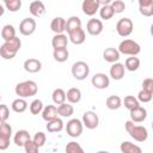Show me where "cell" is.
<instances>
[{"mask_svg":"<svg viewBox=\"0 0 153 153\" xmlns=\"http://www.w3.org/2000/svg\"><path fill=\"white\" fill-rule=\"evenodd\" d=\"M20 47H22V41L16 36L10 41L4 42V44L0 47V56L5 60H11L17 55Z\"/></svg>","mask_w":153,"mask_h":153,"instance_id":"obj_1","label":"cell"},{"mask_svg":"<svg viewBox=\"0 0 153 153\" xmlns=\"http://www.w3.org/2000/svg\"><path fill=\"white\" fill-rule=\"evenodd\" d=\"M38 91V86L33 80H25L22 81L19 84H17L14 92L17 96H19V98H27V97H32L36 96Z\"/></svg>","mask_w":153,"mask_h":153,"instance_id":"obj_2","label":"cell"},{"mask_svg":"<svg viewBox=\"0 0 153 153\" xmlns=\"http://www.w3.org/2000/svg\"><path fill=\"white\" fill-rule=\"evenodd\" d=\"M124 127H126L127 133H128L135 141H137V142H143V141L147 140V137H148V130H147L146 127H143V126H136V124H135L134 122H131V121H127L126 124H124Z\"/></svg>","mask_w":153,"mask_h":153,"instance_id":"obj_3","label":"cell"},{"mask_svg":"<svg viewBox=\"0 0 153 153\" xmlns=\"http://www.w3.org/2000/svg\"><path fill=\"white\" fill-rule=\"evenodd\" d=\"M117 50H118L120 54H123V55L136 56L141 51V47L137 42H135L133 39H123L120 43Z\"/></svg>","mask_w":153,"mask_h":153,"instance_id":"obj_4","label":"cell"},{"mask_svg":"<svg viewBox=\"0 0 153 153\" xmlns=\"http://www.w3.org/2000/svg\"><path fill=\"white\" fill-rule=\"evenodd\" d=\"M90 74V67L84 61H76L72 66V75L76 80H84Z\"/></svg>","mask_w":153,"mask_h":153,"instance_id":"obj_5","label":"cell"},{"mask_svg":"<svg viewBox=\"0 0 153 153\" xmlns=\"http://www.w3.org/2000/svg\"><path fill=\"white\" fill-rule=\"evenodd\" d=\"M134 24L130 18H121L116 24V31L121 37H127L133 32Z\"/></svg>","mask_w":153,"mask_h":153,"instance_id":"obj_6","label":"cell"},{"mask_svg":"<svg viewBox=\"0 0 153 153\" xmlns=\"http://www.w3.org/2000/svg\"><path fill=\"white\" fill-rule=\"evenodd\" d=\"M84 126L82 122L78 118H72L66 124V131L71 137H79L82 133Z\"/></svg>","mask_w":153,"mask_h":153,"instance_id":"obj_7","label":"cell"},{"mask_svg":"<svg viewBox=\"0 0 153 153\" xmlns=\"http://www.w3.org/2000/svg\"><path fill=\"white\" fill-rule=\"evenodd\" d=\"M36 30V20L33 18H24L19 24V32L23 36H30Z\"/></svg>","mask_w":153,"mask_h":153,"instance_id":"obj_8","label":"cell"},{"mask_svg":"<svg viewBox=\"0 0 153 153\" xmlns=\"http://www.w3.org/2000/svg\"><path fill=\"white\" fill-rule=\"evenodd\" d=\"M82 126H85L87 129H96L99 124L98 115L94 111H86L82 115Z\"/></svg>","mask_w":153,"mask_h":153,"instance_id":"obj_9","label":"cell"},{"mask_svg":"<svg viewBox=\"0 0 153 153\" xmlns=\"http://www.w3.org/2000/svg\"><path fill=\"white\" fill-rule=\"evenodd\" d=\"M100 2L99 0H84L81 4V10L86 16H94L97 11H99Z\"/></svg>","mask_w":153,"mask_h":153,"instance_id":"obj_10","label":"cell"},{"mask_svg":"<svg viewBox=\"0 0 153 153\" xmlns=\"http://www.w3.org/2000/svg\"><path fill=\"white\" fill-rule=\"evenodd\" d=\"M92 85L98 90H104L110 85V79L105 73H96L91 79Z\"/></svg>","mask_w":153,"mask_h":153,"instance_id":"obj_11","label":"cell"},{"mask_svg":"<svg viewBox=\"0 0 153 153\" xmlns=\"http://www.w3.org/2000/svg\"><path fill=\"white\" fill-rule=\"evenodd\" d=\"M86 30L91 36H98L103 31V23L100 19L91 18L86 24Z\"/></svg>","mask_w":153,"mask_h":153,"instance_id":"obj_12","label":"cell"},{"mask_svg":"<svg viewBox=\"0 0 153 153\" xmlns=\"http://www.w3.org/2000/svg\"><path fill=\"white\" fill-rule=\"evenodd\" d=\"M129 114H130V121L134 122V123L143 122L147 117V110L142 106H137V108L130 110Z\"/></svg>","mask_w":153,"mask_h":153,"instance_id":"obj_13","label":"cell"},{"mask_svg":"<svg viewBox=\"0 0 153 153\" xmlns=\"http://www.w3.org/2000/svg\"><path fill=\"white\" fill-rule=\"evenodd\" d=\"M50 29L55 35L63 33L66 31V19L62 17H55L50 23Z\"/></svg>","mask_w":153,"mask_h":153,"instance_id":"obj_14","label":"cell"},{"mask_svg":"<svg viewBox=\"0 0 153 153\" xmlns=\"http://www.w3.org/2000/svg\"><path fill=\"white\" fill-rule=\"evenodd\" d=\"M85 39H86V35H85V31L81 27H79V29L68 33V41H71L73 44H76V45L82 44L85 42Z\"/></svg>","mask_w":153,"mask_h":153,"instance_id":"obj_15","label":"cell"},{"mask_svg":"<svg viewBox=\"0 0 153 153\" xmlns=\"http://www.w3.org/2000/svg\"><path fill=\"white\" fill-rule=\"evenodd\" d=\"M124 72H126V69H124L123 63L116 62V63H112V66L110 67L109 74L114 80H121L124 76Z\"/></svg>","mask_w":153,"mask_h":153,"instance_id":"obj_16","label":"cell"},{"mask_svg":"<svg viewBox=\"0 0 153 153\" xmlns=\"http://www.w3.org/2000/svg\"><path fill=\"white\" fill-rule=\"evenodd\" d=\"M29 11H30V13L33 16V17H42L44 13H45V6H44V4L42 2V1H39V0H35V1H32L31 4H30V6H29Z\"/></svg>","mask_w":153,"mask_h":153,"instance_id":"obj_17","label":"cell"},{"mask_svg":"<svg viewBox=\"0 0 153 153\" xmlns=\"http://www.w3.org/2000/svg\"><path fill=\"white\" fill-rule=\"evenodd\" d=\"M139 11L145 17L153 16V0H139Z\"/></svg>","mask_w":153,"mask_h":153,"instance_id":"obj_18","label":"cell"},{"mask_svg":"<svg viewBox=\"0 0 153 153\" xmlns=\"http://www.w3.org/2000/svg\"><path fill=\"white\" fill-rule=\"evenodd\" d=\"M29 140H31V136H30L29 131L25 130V129L18 130V131L14 134V137H13L14 143H16L17 146H19V147H24V145H25Z\"/></svg>","mask_w":153,"mask_h":153,"instance_id":"obj_19","label":"cell"},{"mask_svg":"<svg viewBox=\"0 0 153 153\" xmlns=\"http://www.w3.org/2000/svg\"><path fill=\"white\" fill-rule=\"evenodd\" d=\"M42 68V63L37 59H27L24 61V69L29 73H37Z\"/></svg>","mask_w":153,"mask_h":153,"instance_id":"obj_20","label":"cell"},{"mask_svg":"<svg viewBox=\"0 0 153 153\" xmlns=\"http://www.w3.org/2000/svg\"><path fill=\"white\" fill-rule=\"evenodd\" d=\"M41 114H42V118L45 122H50V121L57 118V109L55 105H47L45 108H43Z\"/></svg>","mask_w":153,"mask_h":153,"instance_id":"obj_21","label":"cell"},{"mask_svg":"<svg viewBox=\"0 0 153 153\" xmlns=\"http://www.w3.org/2000/svg\"><path fill=\"white\" fill-rule=\"evenodd\" d=\"M120 53L116 48H106L104 51H103V57L106 62H110V63H116L120 59Z\"/></svg>","mask_w":153,"mask_h":153,"instance_id":"obj_22","label":"cell"},{"mask_svg":"<svg viewBox=\"0 0 153 153\" xmlns=\"http://www.w3.org/2000/svg\"><path fill=\"white\" fill-rule=\"evenodd\" d=\"M68 44V37L65 33L55 35L51 39V45L54 49H60V48H67Z\"/></svg>","mask_w":153,"mask_h":153,"instance_id":"obj_23","label":"cell"},{"mask_svg":"<svg viewBox=\"0 0 153 153\" xmlns=\"http://www.w3.org/2000/svg\"><path fill=\"white\" fill-rule=\"evenodd\" d=\"M66 99L69 104H76L81 99V91L78 87H71L66 93Z\"/></svg>","mask_w":153,"mask_h":153,"instance_id":"obj_24","label":"cell"},{"mask_svg":"<svg viewBox=\"0 0 153 153\" xmlns=\"http://www.w3.org/2000/svg\"><path fill=\"white\" fill-rule=\"evenodd\" d=\"M120 149L122 153H142L141 147H139L137 145H135L130 141H123L120 145Z\"/></svg>","mask_w":153,"mask_h":153,"instance_id":"obj_25","label":"cell"},{"mask_svg":"<svg viewBox=\"0 0 153 153\" xmlns=\"http://www.w3.org/2000/svg\"><path fill=\"white\" fill-rule=\"evenodd\" d=\"M79 27H81V20H80L79 17L72 16L66 20V31H67V33L79 29Z\"/></svg>","mask_w":153,"mask_h":153,"instance_id":"obj_26","label":"cell"},{"mask_svg":"<svg viewBox=\"0 0 153 153\" xmlns=\"http://www.w3.org/2000/svg\"><path fill=\"white\" fill-rule=\"evenodd\" d=\"M123 66H124V69H127V71H129V72H135V71H137L139 67H140V59L136 57V56L127 57Z\"/></svg>","mask_w":153,"mask_h":153,"instance_id":"obj_27","label":"cell"},{"mask_svg":"<svg viewBox=\"0 0 153 153\" xmlns=\"http://www.w3.org/2000/svg\"><path fill=\"white\" fill-rule=\"evenodd\" d=\"M56 109H57V115H60L61 117H71L74 112V108L69 103H63L61 105H57Z\"/></svg>","mask_w":153,"mask_h":153,"instance_id":"obj_28","label":"cell"},{"mask_svg":"<svg viewBox=\"0 0 153 153\" xmlns=\"http://www.w3.org/2000/svg\"><path fill=\"white\" fill-rule=\"evenodd\" d=\"M105 105L110 110H117L122 105V99H121V97L115 96V94L114 96H109L106 98V100H105Z\"/></svg>","mask_w":153,"mask_h":153,"instance_id":"obj_29","label":"cell"},{"mask_svg":"<svg viewBox=\"0 0 153 153\" xmlns=\"http://www.w3.org/2000/svg\"><path fill=\"white\" fill-rule=\"evenodd\" d=\"M62 129H63V121L59 117L50 122H47V130L49 133H59Z\"/></svg>","mask_w":153,"mask_h":153,"instance_id":"obj_30","label":"cell"},{"mask_svg":"<svg viewBox=\"0 0 153 153\" xmlns=\"http://www.w3.org/2000/svg\"><path fill=\"white\" fill-rule=\"evenodd\" d=\"M1 37H2V39H4L5 42H7V41L14 38V37H16V29H14V26L11 25V24H6V25L1 29Z\"/></svg>","mask_w":153,"mask_h":153,"instance_id":"obj_31","label":"cell"},{"mask_svg":"<svg viewBox=\"0 0 153 153\" xmlns=\"http://www.w3.org/2000/svg\"><path fill=\"white\" fill-rule=\"evenodd\" d=\"M11 108H12V110H13L14 112L22 114V112H24V111L27 109V103H26V100L23 99V98H17V99H14V100L12 102Z\"/></svg>","mask_w":153,"mask_h":153,"instance_id":"obj_32","label":"cell"},{"mask_svg":"<svg viewBox=\"0 0 153 153\" xmlns=\"http://www.w3.org/2000/svg\"><path fill=\"white\" fill-rule=\"evenodd\" d=\"M51 98H53L54 104L61 105V104L66 103V92H65L62 88H55V90L53 91Z\"/></svg>","mask_w":153,"mask_h":153,"instance_id":"obj_33","label":"cell"},{"mask_svg":"<svg viewBox=\"0 0 153 153\" xmlns=\"http://www.w3.org/2000/svg\"><path fill=\"white\" fill-rule=\"evenodd\" d=\"M53 56H54L55 61H57V62H65V61L68 60L69 53H68V49H67V48L54 49V51H53Z\"/></svg>","mask_w":153,"mask_h":153,"instance_id":"obj_34","label":"cell"},{"mask_svg":"<svg viewBox=\"0 0 153 153\" xmlns=\"http://www.w3.org/2000/svg\"><path fill=\"white\" fill-rule=\"evenodd\" d=\"M114 11L110 6V4L108 5H102V7H99V16L102 19H105V20H109L114 17Z\"/></svg>","mask_w":153,"mask_h":153,"instance_id":"obj_35","label":"cell"},{"mask_svg":"<svg viewBox=\"0 0 153 153\" xmlns=\"http://www.w3.org/2000/svg\"><path fill=\"white\" fill-rule=\"evenodd\" d=\"M123 103H124V106H126L129 111L133 110V109H135V108H137V106H140L139 100H137L134 96H126Z\"/></svg>","mask_w":153,"mask_h":153,"instance_id":"obj_36","label":"cell"},{"mask_svg":"<svg viewBox=\"0 0 153 153\" xmlns=\"http://www.w3.org/2000/svg\"><path fill=\"white\" fill-rule=\"evenodd\" d=\"M43 103H42V100H39V99H33L32 102H31V104H30V106H29V109H30V112L32 114V115H38V114H41L42 112V110H43Z\"/></svg>","mask_w":153,"mask_h":153,"instance_id":"obj_37","label":"cell"},{"mask_svg":"<svg viewBox=\"0 0 153 153\" xmlns=\"http://www.w3.org/2000/svg\"><path fill=\"white\" fill-rule=\"evenodd\" d=\"M65 151H66V153H85L84 149H82V147L78 142H75V141L68 142L66 145Z\"/></svg>","mask_w":153,"mask_h":153,"instance_id":"obj_38","label":"cell"},{"mask_svg":"<svg viewBox=\"0 0 153 153\" xmlns=\"http://www.w3.org/2000/svg\"><path fill=\"white\" fill-rule=\"evenodd\" d=\"M5 7L11 11V12H17L22 7V1L20 0H5L4 1Z\"/></svg>","mask_w":153,"mask_h":153,"instance_id":"obj_39","label":"cell"},{"mask_svg":"<svg viewBox=\"0 0 153 153\" xmlns=\"http://www.w3.org/2000/svg\"><path fill=\"white\" fill-rule=\"evenodd\" d=\"M110 6H111L114 13H122L126 10V4L122 0H114L110 2Z\"/></svg>","mask_w":153,"mask_h":153,"instance_id":"obj_40","label":"cell"},{"mask_svg":"<svg viewBox=\"0 0 153 153\" xmlns=\"http://www.w3.org/2000/svg\"><path fill=\"white\" fill-rule=\"evenodd\" d=\"M32 141H33V143L39 148V147H42V146L45 143L47 136H45V134H44L43 131H37V133L35 134V136L32 137Z\"/></svg>","mask_w":153,"mask_h":153,"instance_id":"obj_41","label":"cell"},{"mask_svg":"<svg viewBox=\"0 0 153 153\" xmlns=\"http://www.w3.org/2000/svg\"><path fill=\"white\" fill-rule=\"evenodd\" d=\"M152 97H153V93H151V92H147V91H145V90H141L139 93H137V100H139V103L141 102V103H148V102H151L152 100Z\"/></svg>","mask_w":153,"mask_h":153,"instance_id":"obj_42","label":"cell"},{"mask_svg":"<svg viewBox=\"0 0 153 153\" xmlns=\"http://www.w3.org/2000/svg\"><path fill=\"white\" fill-rule=\"evenodd\" d=\"M0 135L11 139V135H12V127H11L7 122L0 123Z\"/></svg>","mask_w":153,"mask_h":153,"instance_id":"obj_43","label":"cell"},{"mask_svg":"<svg viewBox=\"0 0 153 153\" xmlns=\"http://www.w3.org/2000/svg\"><path fill=\"white\" fill-rule=\"evenodd\" d=\"M8 117H10V110H8V106L5 105V104H0V123L7 122Z\"/></svg>","mask_w":153,"mask_h":153,"instance_id":"obj_44","label":"cell"},{"mask_svg":"<svg viewBox=\"0 0 153 153\" xmlns=\"http://www.w3.org/2000/svg\"><path fill=\"white\" fill-rule=\"evenodd\" d=\"M24 149H25V153H39L38 147L33 143L32 140H29V141L24 145Z\"/></svg>","mask_w":153,"mask_h":153,"instance_id":"obj_45","label":"cell"},{"mask_svg":"<svg viewBox=\"0 0 153 153\" xmlns=\"http://www.w3.org/2000/svg\"><path fill=\"white\" fill-rule=\"evenodd\" d=\"M142 90L153 93V79L152 78H146L142 81Z\"/></svg>","mask_w":153,"mask_h":153,"instance_id":"obj_46","label":"cell"},{"mask_svg":"<svg viewBox=\"0 0 153 153\" xmlns=\"http://www.w3.org/2000/svg\"><path fill=\"white\" fill-rule=\"evenodd\" d=\"M10 140H11V139L0 135V151H5V149L8 148V146H10Z\"/></svg>","mask_w":153,"mask_h":153,"instance_id":"obj_47","label":"cell"},{"mask_svg":"<svg viewBox=\"0 0 153 153\" xmlns=\"http://www.w3.org/2000/svg\"><path fill=\"white\" fill-rule=\"evenodd\" d=\"M4 12H5V8H4V6L0 4V17L4 14Z\"/></svg>","mask_w":153,"mask_h":153,"instance_id":"obj_48","label":"cell"},{"mask_svg":"<svg viewBox=\"0 0 153 153\" xmlns=\"http://www.w3.org/2000/svg\"><path fill=\"white\" fill-rule=\"evenodd\" d=\"M96 153H109V152H106V151H98V152H96Z\"/></svg>","mask_w":153,"mask_h":153,"instance_id":"obj_49","label":"cell"},{"mask_svg":"<svg viewBox=\"0 0 153 153\" xmlns=\"http://www.w3.org/2000/svg\"><path fill=\"white\" fill-rule=\"evenodd\" d=\"M0 100H1V94H0Z\"/></svg>","mask_w":153,"mask_h":153,"instance_id":"obj_50","label":"cell"}]
</instances>
